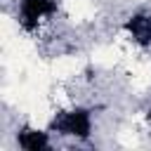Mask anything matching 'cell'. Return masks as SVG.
<instances>
[{"label": "cell", "mask_w": 151, "mask_h": 151, "mask_svg": "<svg viewBox=\"0 0 151 151\" xmlns=\"http://www.w3.org/2000/svg\"><path fill=\"white\" fill-rule=\"evenodd\" d=\"M92 109L83 106V104H71L64 109H57L50 118L47 130L57 137H71V139H90L94 132V118H92Z\"/></svg>", "instance_id": "1"}, {"label": "cell", "mask_w": 151, "mask_h": 151, "mask_svg": "<svg viewBox=\"0 0 151 151\" xmlns=\"http://www.w3.org/2000/svg\"><path fill=\"white\" fill-rule=\"evenodd\" d=\"M123 31L127 33V38L142 47V50H151V12L139 9L132 12L125 21H123Z\"/></svg>", "instance_id": "2"}, {"label": "cell", "mask_w": 151, "mask_h": 151, "mask_svg": "<svg viewBox=\"0 0 151 151\" xmlns=\"http://www.w3.org/2000/svg\"><path fill=\"white\" fill-rule=\"evenodd\" d=\"M52 132L50 130H40L33 125H21L14 134V144L24 151H42L52 146Z\"/></svg>", "instance_id": "3"}]
</instances>
